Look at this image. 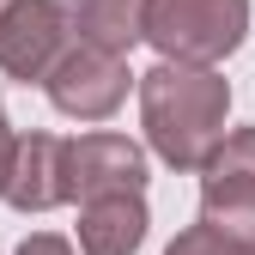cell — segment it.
Here are the masks:
<instances>
[{"mask_svg":"<svg viewBox=\"0 0 255 255\" xmlns=\"http://www.w3.org/2000/svg\"><path fill=\"white\" fill-rule=\"evenodd\" d=\"M140 237H146V201L140 195L79 201V249L85 255H134Z\"/></svg>","mask_w":255,"mask_h":255,"instance_id":"ba28073f","label":"cell"},{"mask_svg":"<svg viewBox=\"0 0 255 255\" xmlns=\"http://www.w3.org/2000/svg\"><path fill=\"white\" fill-rule=\"evenodd\" d=\"M73 43L67 0H6L0 6V73L12 79H49V67Z\"/></svg>","mask_w":255,"mask_h":255,"instance_id":"277c9868","label":"cell"},{"mask_svg":"<svg viewBox=\"0 0 255 255\" xmlns=\"http://www.w3.org/2000/svg\"><path fill=\"white\" fill-rule=\"evenodd\" d=\"M18 255H73V243L55 237V231H30V237L18 243Z\"/></svg>","mask_w":255,"mask_h":255,"instance_id":"8fae6325","label":"cell"},{"mask_svg":"<svg viewBox=\"0 0 255 255\" xmlns=\"http://www.w3.org/2000/svg\"><path fill=\"white\" fill-rule=\"evenodd\" d=\"M164 255H255V249H249V243H231V237H219L213 225H188Z\"/></svg>","mask_w":255,"mask_h":255,"instance_id":"30bf717a","label":"cell"},{"mask_svg":"<svg viewBox=\"0 0 255 255\" xmlns=\"http://www.w3.org/2000/svg\"><path fill=\"white\" fill-rule=\"evenodd\" d=\"M67 24L73 43L128 55L134 43H146V0H67Z\"/></svg>","mask_w":255,"mask_h":255,"instance_id":"9c48e42d","label":"cell"},{"mask_svg":"<svg viewBox=\"0 0 255 255\" xmlns=\"http://www.w3.org/2000/svg\"><path fill=\"white\" fill-rule=\"evenodd\" d=\"M225 110H231V85L213 67L158 61L152 73H140V122L152 152L170 170H201L213 158V146L225 140Z\"/></svg>","mask_w":255,"mask_h":255,"instance_id":"6da1fadb","label":"cell"},{"mask_svg":"<svg viewBox=\"0 0 255 255\" xmlns=\"http://www.w3.org/2000/svg\"><path fill=\"white\" fill-rule=\"evenodd\" d=\"M49 104L61 116H79V122H104L122 110L128 98V61L122 55H104V49H85V43H67V55L49 67L43 79Z\"/></svg>","mask_w":255,"mask_h":255,"instance_id":"5b68a950","label":"cell"},{"mask_svg":"<svg viewBox=\"0 0 255 255\" xmlns=\"http://www.w3.org/2000/svg\"><path fill=\"white\" fill-rule=\"evenodd\" d=\"M12 140H18V134L6 128V110H0V170H6V152H12Z\"/></svg>","mask_w":255,"mask_h":255,"instance_id":"7c38bea8","label":"cell"},{"mask_svg":"<svg viewBox=\"0 0 255 255\" xmlns=\"http://www.w3.org/2000/svg\"><path fill=\"white\" fill-rule=\"evenodd\" d=\"M67 201H98V195H146V152L128 134H79L61 152Z\"/></svg>","mask_w":255,"mask_h":255,"instance_id":"8992f818","label":"cell"},{"mask_svg":"<svg viewBox=\"0 0 255 255\" xmlns=\"http://www.w3.org/2000/svg\"><path fill=\"white\" fill-rule=\"evenodd\" d=\"M243 30L249 0H146V43L182 67H213L243 43Z\"/></svg>","mask_w":255,"mask_h":255,"instance_id":"7a4b0ae2","label":"cell"},{"mask_svg":"<svg viewBox=\"0 0 255 255\" xmlns=\"http://www.w3.org/2000/svg\"><path fill=\"white\" fill-rule=\"evenodd\" d=\"M61 152L67 140L55 134H18L6 152V170H0V201L18 213H49L67 201V176H61Z\"/></svg>","mask_w":255,"mask_h":255,"instance_id":"52a82bcc","label":"cell"},{"mask_svg":"<svg viewBox=\"0 0 255 255\" xmlns=\"http://www.w3.org/2000/svg\"><path fill=\"white\" fill-rule=\"evenodd\" d=\"M0 6H6V0H0Z\"/></svg>","mask_w":255,"mask_h":255,"instance_id":"4fadbf2b","label":"cell"},{"mask_svg":"<svg viewBox=\"0 0 255 255\" xmlns=\"http://www.w3.org/2000/svg\"><path fill=\"white\" fill-rule=\"evenodd\" d=\"M201 225L255 249V128H237L201 164Z\"/></svg>","mask_w":255,"mask_h":255,"instance_id":"3957f363","label":"cell"}]
</instances>
